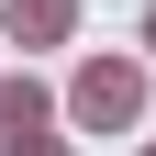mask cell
<instances>
[{"instance_id":"6da1fadb","label":"cell","mask_w":156,"mask_h":156,"mask_svg":"<svg viewBox=\"0 0 156 156\" xmlns=\"http://www.w3.org/2000/svg\"><path fill=\"white\" fill-rule=\"evenodd\" d=\"M78 112H89V123H123L134 112V67H89L78 78Z\"/></svg>"},{"instance_id":"7a4b0ae2","label":"cell","mask_w":156,"mask_h":156,"mask_svg":"<svg viewBox=\"0 0 156 156\" xmlns=\"http://www.w3.org/2000/svg\"><path fill=\"white\" fill-rule=\"evenodd\" d=\"M34 123H45V101H34V89H0V134H11V145H23Z\"/></svg>"},{"instance_id":"3957f363","label":"cell","mask_w":156,"mask_h":156,"mask_svg":"<svg viewBox=\"0 0 156 156\" xmlns=\"http://www.w3.org/2000/svg\"><path fill=\"white\" fill-rule=\"evenodd\" d=\"M67 23V0H11V34H56Z\"/></svg>"},{"instance_id":"277c9868","label":"cell","mask_w":156,"mask_h":156,"mask_svg":"<svg viewBox=\"0 0 156 156\" xmlns=\"http://www.w3.org/2000/svg\"><path fill=\"white\" fill-rule=\"evenodd\" d=\"M145 45H156V11H145Z\"/></svg>"}]
</instances>
